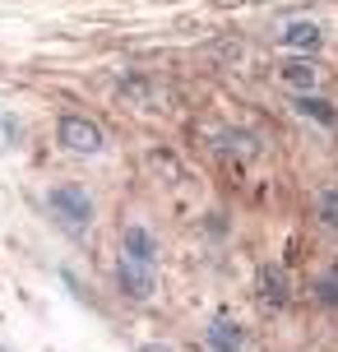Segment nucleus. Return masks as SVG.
<instances>
[{"label":"nucleus","instance_id":"f257e3e1","mask_svg":"<svg viewBox=\"0 0 338 352\" xmlns=\"http://www.w3.org/2000/svg\"><path fill=\"white\" fill-rule=\"evenodd\" d=\"M52 209L70 223V228H89L93 223V199L84 186H56L52 190Z\"/></svg>","mask_w":338,"mask_h":352},{"label":"nucleus","instance_id":"f03ea898","mask_svg":"<svg viewBox=\"0 0 338 352\" xmlns=\"http://www.w3.org/2000/svg\"><path fill=\"white\" fill-rule=\"evenodd\" d=\"M56 135H60V144L74 148V153H98V148H102V130L93 121H84V116H60Z\"/></svg>","mask_w":338,"mask_h":352},{"label":"nucleus","instance_id":"7ed1b4c3","mask_svg":"<svg viewBox=\"0 0 338 352\" xmlns=\"http://www.w3.org/2000/svg\"><path fill=\"white\" fill-rule=\"evenodd\" d=\"M125 264H135V269H153V236H148L144 228L125 232Z\"/></svg>","mask_w":338,"mask_h":352},{"label":"nucleus","instance_id":"20e7f679","mask_svg":"<svg viewBox=\"0 0 338 352\" xmlns=\"http://www.w3.org/2000/svg\"><path fill=\"white\" fill-rule=\"evenodd\" d=\"M209 348L214 352H236L241 348V338H236V329H232L227 320H214V324H209Z\"/></svg>","mask_w":338,"mask_h":352},{"label":"nucleus","instance_id":"39448f33","mask_svg":"<svg viewBox=\"0 0 338 352\" xmlns=\"http://www.w3.org/2000/svg\"><path fill=\"white\" fill-rule=\"evenodd\" d=\"M283 42H287V47L311 52V47H320V28H315V23H292V28L283 33Z\"/></svg>","mask_w":338,"mask_h":352},{"label":"nucleus","instance_id":"423d86ee","mask_svg":"<svg viewBox=\"0 0 338 352\" xmlns=\"http://www.w3.org/2000/svg\"><path fill=\"white\" fill-rule=\"evenodd\" d=\"M283 79H287V84H297V88H311V79H315V74H311V65H306V60H292V65L283 70Z\"/></svg>","mask_w":338,"mask_h":352},{"label":"nucleus","instance_id":"0eeeda50","mask_svg":"<svg viewBox=\"0 0 338 352\" xmlns=\"http://www.w3.org/2000/svg\"><path fill=\"white\" fill-rule=\"evenodd\" d=\"M302 111H311V116H315V121H324V125H334V111H329V107H320V98H302Z\"/></svg>","mask_w":338,"mask_h":352},{"label":"nucleus","instance_id":"6e6552de","mask_svg":"<svg viewBox=\"0 0 338 352\" xmlns=\"http://www.w3.org/2000/svg\"><path fill=\"white\" fill-rule=\"evenodd\" d=\"M320 218H324V223H334V228H338V190H329V195H324V199H320Z\"/></svg>","mask_w":338,"mask_h":352},{"label":"nucleus","instance_id":"1a4fd4ad","mask_svg":"<svg viewBox=\"0 0 338 352\" xmlns=\"http://www.w3.org/2000/svg\"><path fill=\"white\" fill-rule=\"evenodd\" d=\"M10 135H14V125H10V121H0V148H10Z\"/></svg>","mask_w":338,"mask_h":352},{"label":"nucleus","instance_id":"9d476101","mask_svg":"<svg viewBox=\"0 0 338 352\" xmlns=\"http://www.w3.org/2000/svg\"><path fill=\"white\" fill-rule=\"evenodd\" d=\"M324 301H338V278H329V283H324Z\"/></svg>","mask_w":338,"mask_h":352},{"label":"nucleus","instance_id":"9b49d317","mask_svg":"<svg viewBox=\"0 0 338 352\" xmlns=\"http://www.w3.org/2000/svg\"><path fill=\"white\" fill-rule=\"evenodd\" d=\"M144 352H172V348H162V343H148V348H144Z\"/></svg>","mask_w":338,"mask_h":352},{"label":"nucleus","instance_id":"f8f14e48","mask_svg":"<svg viewBox=\"0 0 338 352\" xmlns=\"http://www.w3.org/2000/svg\"><path fill=\"white\" fill-rule=\"evenodd\" d=\"M0 352H5V348H0Z\"/></svg>","mask_w":338,"mask_h":352}]
</instances>
